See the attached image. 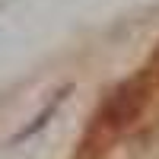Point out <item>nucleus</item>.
Wrapping results in <instances>:
<instances>
[{
    "label": "nucleus",
    "instance_id": "obj_3",
    "mask_svg": "<svg viewBox=\"0 0 159 159\" xmlns=\"http://www.w3.org/2000/svg\"><path fill=\"white\" fill-rule=\"evenodd\" d=\"M156 61H159V51H156Z\"/></svg>",
    "mask_w": 159,
    "mask_h": 159
},
{
    "label": "nucleus",
    "instance_id": "obj_2",
    "mask_svg": "<svg viewBox=\"0 0 159 159\" xmlns=\"http://www.w3.org/2000/svg\"><path fill=\"white\" fill-rule=\"evenodd\" d=\"M76 159H99V147L96 143H86V147L76 153Z\"/></svg>",
    "mask_w": 159,
    "mask_h": 159
},
{
    "label": "nucleus",
    "instance_id": "obj_1",
    "mask_svg": "<svg viewBox=\"0 0 159 159\" xmlns=\"http://www.w3.org/2000/svg\"><path fill=\"white\" fill-rule=\"evenodd\" d=\"M147 99H150V86H147V76H134V80H124L108 99H105L102 111H99V127L111 130H124L127 124H134L140 111L147 108Z\"/></svg>",
    "mask_w": 159,
    "mask_h": 159
}]
</instances>
